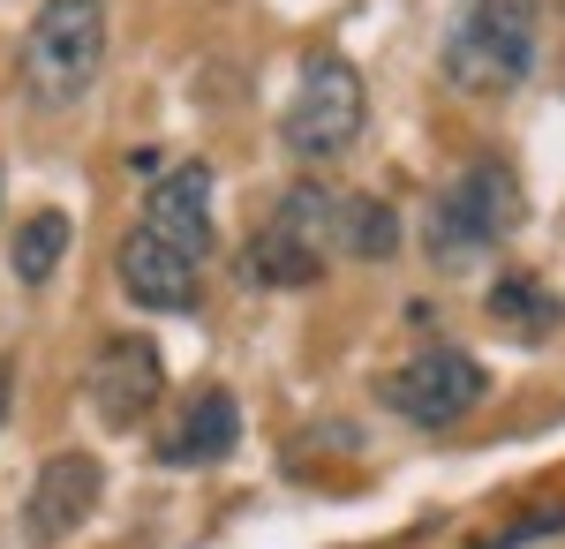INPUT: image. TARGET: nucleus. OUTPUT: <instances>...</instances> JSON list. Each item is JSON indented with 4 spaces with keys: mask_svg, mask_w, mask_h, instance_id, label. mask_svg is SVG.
I'll return each mask as SVG.
<instances>
[{
    "mask_svg": "<svg viewBox=\"0 0 565 549\" xmlns=\"http://www.w3.org/2000/svg\"><path fill=\"white\" fill-rule=\"evenodd\" d=\"M543 0H468L445 31V84L468 98H505L535 76Z\"/></svg>",
    "mask_w": 565,
    "mask_h": 549,
    "instance_id": "f257e3e1",
    "label": "nucleus"
},
{
    "mask_svg": "<svg viewBox=\"0 0 565 549\" xmlns=\"http://www.w3.org/2000/svg\"><path fill=\"white\" fill-rule=\"evenodd\" d=\"M527 218V196H521V173L505 159H468V166L445 181V196L430 204V256L437 263H476L490 256L498 241H513Z\"/></svg>",
    "mask_w": 565,
    "mask_h": 549,
    "instance_id": "f03ea898",
    "label": "nucleus"
},
{
    "mask_svg": "<svg viewBox=\"0 0 565 549\" xmlns=\"http://www.w3.org/2000/svg\"><path fill=\"white\" fill-rule=\"evenodd\" d=\"M106 68V0H45L23 31L31 106H76Z\"/></svg>",
    "mask_w": 565,
    "mask_h": 549,
    "instance_id": "7ed1b4c3",
    "label": "nucleus"
},
{
    "mask_svg": "<svg viewBox=\"0 0 565 549\" xmlns=\"http://www.w3.org/2000/svg\"><path fill=\"white\" fill-rule=\"evenodd\" d=\"M332 249H340V196L317 189V181H295L271 204V218L249 234L242 279L249 287H309V279H324V256Z\"/></svg>",
    "mask_w": 565,
    "mask_h": 549,
    "instance_id": "20e7f679",
    "label": "nucleus"
},
{
    "mask_svg": "<svg viewBox=\"0 0 565 549\" xmlns=\"http://www.w3.org/2000/svg\"><path fill=\"white\" fill-rule=\"evenodd\" d=\"M362 121H370V106H362V76H354L348 53H309L302 84L287 98V114H279V143L317 166V159H348L354 143H362Z\"/></svg>",
    "mask_w": 565,
    "mask_h": 549,
    "instance_id": "39448f33",
    "label": "nucleus"
},
{
    "mask_svg": "<svg viewBox=\"0 0 565 549\" xmlns=\"http://www.w3.org/2000/svg\"><path fill=\"white\" fill-rule=\"evenodd\" d=\"M476 399H482V362L460 346H430L385 377V407L407 429H452L460 415H476Z\"/></svg>",
    "mask_w": 565,
    "mask_h": 549,
    "instance_id": "423d86ee",
    "label": "nucleus"
},
{
    "mask_svg": "<svg viewBox=\"0 0 565 549\" xmlns=\"http://www.w3.org/2000/svg\"><path fill=\"white\" fill-rule=\"evenodd\" d=\"M84 391H90V407H98V422H114V429L143 422V415L159 407V391H167L159 346H151V338H136V332L106 338V346L90 354V377H84Z\"/></svg>",
    "mask_w": 565,
    "mask_h": 549,
    "instance_id": "0eeeda50",
    "label": "nucleus"
},
{
    "mask_svg": "<svg viewBox=\"0 0 565 549\" xmlns=\"http://www.w3.org/2000/svg\"><path fill=\"white\" fill-rule=\"evenodd\" d=\"M98 489H106V474H98L90 452H53L39 466V482H31V505H23V542L53 549L68 527H84L98 512Z\"/></svg>",
    "mask_w": 565,
    "mask_h": 549,
    "instance_id": "6e6552de",
    "label": "nucleus"
},
{
    "mask_svg": "<svg viewBox=\"0 0 565 549\" xmlns=\"http://www.w3.org/2000/svg\"><path fill=\"white\" fill-rule=\"evenodd\" d=\"M196 263H204V256L174 249L167 234H151V226L136 218V234L121 241V256H114V279H121V294H129L136 309H189V301H196Z\"/></svg>",
    "mask_w": 565,
    "mask_h": 549,
    "instance_id": "1a4fd4ad",
    "label": "nucleus"
},
{
    "mask_svg": "<svg viewBox=\"0 0 565 549\" xmlns=\"http://www.w3.org/2000/svg\"><path fill=\"white\" fill-rule=\"evenodd\" d=\"M143 226L167 234L189 256H212V166L204 159H181V166L159 173L151 196H143Z\"/></svg>",
    "mask_w": 565,
    "mask_h": 549,
    "instance_id": "9d476101",
    "label": "nucleus"
},
{
    "mask_svg": "<svg viewBox=\"0 0 565 549\" xmlns=\"http://www.w3.org/2000/svg\"><path fill=\"white\" fill-rule=\"evenodd\" d=\"M234 437H242V407H234V391H204L196 407H189V422L167 437V460L174 466H212L234 452Z\"/></svg>",
    "mask_w": 565,
    "mask_h": 549,
    "instance_id": "9b49d317",
    "label": "nucleus"
},
{
    "mask_svg": "<svg viewBox=\"0 0 565 549\" xmlns=\"http://www.w3.org/2000/svg\"><path fill=\"white\" fill-rule=\"evenodd\" d=\"M490 316L513 338H543V332L565 324V301L551 294L543 279H527V271H498V279H490Z\"/></svg>",
    "mask_w": 565,
    "mask_h": 549,
    "instance_id": "f8f14e48",
    "label": "nucleus"
},
{
    "mask_svg": "<svg viewBox=\"0 0 565 549\" xmlns=\"http://www.w3.org/2000/svg\"><path fill=\"white\" fill-rule=\"evenodd\" d=\"M68 241H76L68 212H31L15 234H8V263H15V279H23V287H45V279L61 271Z\"/></svg>",
    "mask_w": 565,
    "mask_h": 549,
    "instance_id": "ddd939ff",
    "label": "nucleus"
},
{
    "mask_svg": "<svg viewBox=\"0 0 565 549\" xmlns=\"http://www.w3.org/2000/svg\"><path fill=\"white\" fill-rule=\"evenodd\" d=\"M392 249H399V212L377 204V196H340V256L385 263Z\"/></svg>",
    "mask_w": 565,
    "mask_h": 549,
    "instance_id": "4468645a",
    "label": "nucleus"
},
{
    "mask_svg": "<svg viewBox=\"0 0 565 549\" xmlns=\"http://www.w3.org/2000/svg\"><path fill=\"white\" fill-rule=\"evenodd\" d=\"M535 535H565V505H551V512H535V519H521V527H505V535H490L482 549H527Z\"/></svg>",
    "mask_w": 565,
    "mask_h": 549,
    "instance_id": "2eb2a0df",
    "label": "nucleus"
},
{
    "mask_svg": "<svg viewBox=\"0 0 565 549\" xmlns=\"http://www.w3.org/2000/svg\"><path fill=\"white\" fill-rule=\"evenodd\" d=\"M8 399H15V362H0V415H8Z\"/></svg>",
    "mask_w": 565,
    "mask_h": 549,
    "instance_id": "dca6fc26",
    "label": "nucleus"
},
{
    "mask_svg": "<svg viewBox=\"0 0 565 549\" xmlns=\"http://www.w3.org/2000/svg\"><path fill=\"white\" fill-rule=\"evenodd\" d=\"M558 8H565V0H558Z\"/></svg>",
    "mask_w": 565,
    "mask_h": 549,
    "instance_id": "f3484780",
    "label": "nucleus"
}]
</instances>
